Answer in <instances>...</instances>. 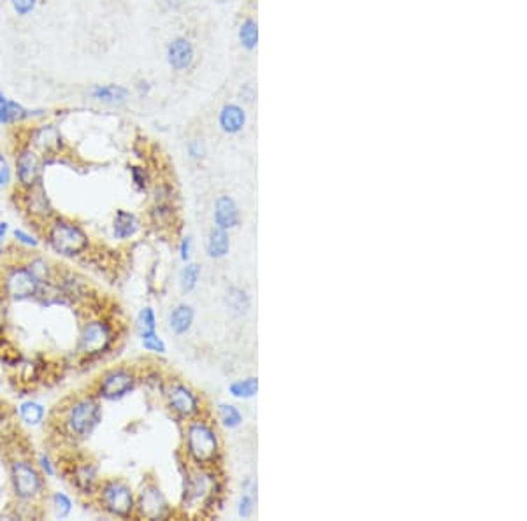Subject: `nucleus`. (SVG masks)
Listing matches in <instances>:
<instances>
[{"label":"nucleus","mask_w":527,"mask_h":521,"mask_svg":"<svg viewBox=\"0 0 527 521\" xmlns=\"http://www.w3.org/2000/svg\"><path fill=\"white\" fill-rule=\"evenodd\" d=\"M44 111L42 109H27L25 105H21L20 102L6 101L0 104V125H14L21 123V121L34 120V118H42Z\"/></svg>","instance_id":"aec40b11"},{"label":"nucleus","mask_w":527,"mask_h":521,"mask_svg":"<svg viewBox=\"0 0 527 521\" xmlns=\"http://www.w3.org/2000/svg\"><path fill=\"white\" fill-rule=\"evenodd\" d=\"M243 490L246 491V493H251V495H257V483H255V479L248 478L246 481L243 483Z\"/></svg>","instance_id":"c03bdc74"},{"label":"nucleus","mask_w":527,"mask_h":521,"mask_svg":"<svg viewBox=\"0 0 527 521\" xmlns=\"http://www.w3.org/2000/svg\"><path fill=\"white\" fill-rule=\"evenodd\" d=\"M4 258H6V248H4L2 242H0V262H2Z\"/></svg>","instance_id":"de8ad7c7"},{"label":"nucleus","mask_w":527,"mask_h":521,"mask_svg":"<svg viewBox=\"0 0 527 521\" xmlns=\"http://www.w3.org/2000/svg\"><path fill=\"white\" fill-rule=\"evenodd\" d=\"M255 498H257V495L246 493V491L241 495L239 500H237V516H239L241 520H250L251 516H254Z\"/></svg>","instance_id":"4c0bfd02"},{"label":"nucleus","mask_w":527,"mask_h":521,"mask_svg":"<svg viewBox=\"0 0 527 521\" xmlns=\"http://www.w3.org/2000/svg\"><path fill=\"white\" fill-rule=\"evenodd\" d=\"M16 414H18V420H20L25 427H30V428L42 427L47 416L44 403H41L39 401H34V399H27V401H21L20 403H18Z\"/></svg>","instance_id":"5701e85b"},{"label":"nucleus","mask_w":527,"mask_h":521,"mask_svg":"<svg viewBox=\"0 0 527 521\" xmlns=\"http://www.w3.org/2000/svg\"><path fill=\"white\" fill-rule=\"evenodd\" d=\"M6 98H7V97H6V95H4V91H0V104H2V102L6 101Z\"/></svg>","instance_id":"09e8293b"},{"label":"nucleus","mask_w":527,"mask_h":521,"mask_svg":"<svg viewBox=\"0 0 527 521\" xmlns=\"http://www.w3.org/2000/svg\"><path fill=\"white\" fill-rule=\"evenodd\" d=\"M218 125L225 134L236 135L246 125V113L237 104H225L218 115Z\"/></svg>","instance_id":"4be33fe9"},{"label":"nucleus","mask_w":527,"mask_h":521,"mask_svg":"<svg viewBox=\"0 0 527 521\" xmlns=\"http://www.w3.org/2000/svg\"><path fill=\"white\" fill-rule=\"evenodd\" d=\"M193 323H196V309L186 302L176 304L167 314V328L176 337L186 336L192 330Z\"/></svg>","instance_id":"6ab92c4d"},{"label":"nucleus","mask_w":527,"mask_h":521,"mask_svg":"<svg viewBox=\"0 0 527 521\" xmlns=\"http://www.w3.org/2000/svg\"><path fill=\"white\" fill-rule=\"evenodd\" d=\"M94 500L102 513L116 520L135 518V490L123 478H106L97 488Z\"/></svg>","instance_id":"0eeeda50"},{"label":"nucleus","mask_w":527,"mask_h":521,"mask_svg":"<svg viewBox=\"0 0 527 521\" xmlns=\"http://www.w3.org/2000/svg\"><path fill=\"white\" fill-rule=\"evenodd\" d=\"M21 209L25 211L27 218L34 222L35 225L44 227L51 218L57 216L53 204H51L50 195L41 185L34 186L30 190H23L21 192Z\"/></svg>","instance_id":"4468645a"},{"label":"nucleus","mask_w":527,"mask_h":521,"mask_svg":"<svg viewBox=\"0 0 527 521\" xmlns=\"http://www.w3.org/2000/svg\"><path fill=\"white\" fill-rule=\"evenodd\" d=\"M42 239L55 255L67 260L81 258L91 249L85 227L64 216H55L42 227Z\"/></svg>","instance_id":"20e7f679"},{"label":"nucleus","mask_w":527,"mask_h":521,"mask_svg":"<svg viewBox=\"0 0 527 521\" xmlns=\"http://www.w3.org/2000/svg\"><path fill=\"white\" fill-rule=\"evenodd\" d=\"M90 97L94 101L101 102V104L113 105V108H118V105L127 104L130 97L129 88L122 86V84H95L90 90Z\"/></svg>","instance_id":"412c9836"},{"label":"nucleus","mask_w":527,"mask_h":521,"mask_svg":"<svg viewBox=\"0 0 527 521\" xmlns=\"http://www.w3.org/2000/svg\"><path fill=\"white\" fill-rule=\"evenodd\" d=\"M200 276H203V267L196 262H186L183 263L181 270H179L178 276V282H179V290L183 293H192L196 292L197 286H199Z\"/></svg>","instance_id":"7c9ffc66"},{"label":"nucleus","mask_w":527,"mask_h":521,"mask_svg":"<svg viewBox=\"0 0 527 521\" xmlns=\"http://www.w3.org/2000/svg\"><path fill=\"white\" fill-rule=\"evenodd\" d=\"M23 263H25V267L30 270L32 276L38 280V282L41 286L51 285V282L55 281V277H57L58 270L55 269V265L50 262V260L46 258V256L30 255L27 260H25Z\"/></svg>","instance_id":"b1692460"},{"label":"nucleus","mask_w":527,"mask_h":521,"mask_svg":"<svg viewBox=\"0 0 527 521\" xmlns=\"http://www.w3.org/2000/svg\"><path fill=\"white\" fill-rule=\"evenodd\" d=\"M41 285L25 267V263H13L2 270L0 276V295L11 302H27L38 300Z\"/></svg>","instance_id":"9d476101"},{"label":"nucleus","mask_w":527,"mask_h":521,"mask_svg":"<svg viewBox=\"0 0 527 521\" xmlns=\"http://www.w3.org/2000/svg\"><path fill=\"white\" fill-rule=\"evenodd\" d=\"M9 234V223L7 222H0V242H4V239Z\"/></svg>","instance_id":"49530a36"},{"label":"nucleus","mask_w":527,"mask_h":521,"mask_svg":"<svg viewBox=\"0 0 527 521\" xmlns=\"http://www.w3.org/2000/svg\"><path fill=\"white\" fill-rule=\"evenodd\" d=\"M14 178V171L11 167L9 160L6 159L4 155H0V188H7V186L13 183Z\"/></svg>","instance_id":"ea45409f"},{"label":"nucleus","mask_w":527,"mask_h":521,"mask_svg":"<svg viewBox=\"0 0 527 521\" xmlns=\"http://www.w3.org/2000/svg\"><path fill=\"white\" fill-rule=\"evenodd\" d=\"M44 502L47 504L51 516H53L55 520L71 518L72 511H74V500H72V497L67 491L55 490L51 491V493H46Z\"/></svg>","instance_id":"a878e982"},{"label":"nucleus","mask_w":527,"mask_h":521,"mask_svg":"<svg viewBox=\"0 0 527 521\" xmlns=\"http://www.w3.org/2000/svg\"><path fill=\"white\" fill-rule=\"evenodd\" d=\"M186 153H188V156L192 160L200 161L206 156V146H204V142L200 139H192V141L186 142Z\"/></svg>","instance_id":"a19ab883"},{"label":"nucleus","mask_w":527,"mask_h":521,"mask_svg":"<svg viewBox=\"0 0 527 521\" xmlns=\"http://www.w3.org/2000/svg\"><path fill=\"white\" fill-rule=\"evenodd\" d=\"M164 402L169 413L181 423L204 414V399L196 388L181 379H167L162 390Z\"/></svg>","instance_id":"1a4fd4ad"},{"label":"nucleus","mask_w":527,"mask_h":521,"mask_svg":"<svg viewBox=\"0 0 527 521\" xmlns=\"http://www.w3.org/2000/svg\"><path fill=\"white\" fill-rule=\"evenodd\" d=\"M174 515L173 505L167 500L160 484L148 479L135 491V518L159 521L169 520Z\"/></svg>","instance_id":"9b49d317"},{"label":"nucleus","mask_w":527,"mask_h":521,"mask_svg":"<svg viewBox=\"0 0 527 521\" xmlns=\"http://www.w3.org/2000/svg\"><path fill=\"white\" fill-rule=\"evenodd\" d=\"M193 58H196V50H193L192 40L186 38H176L167 44V64L171 65L173 71H186L192 67Z\"/></svg>","instance_id":"f3484780"},{"label":"nucleus","mask_w":527,"mask_h":521,"mask_svg":"<svg viewBox=\"0 0 527 521\" xmlns=\"http://www.w3.org/2000/svg\"><path fill=\"white\" fill-rule=\"evenodd\" d=\"M178 253H179V260H181L183 263H186V262H190V260H192V255H193L192 237H190V236L181 237V241H179V244H178Z\"/></svg>","instance_id":"79ce46f5"},{"label":"nucleus","mask_w":527,"mask_h":521,"mask_svg":"<svg viewBox=\"0 0 527 521\" xmlns=\"http://www.w3.org/2000/svg\"><path fill=\"white\" fill-rule=\"evenodd\" d=\"M129 172H130V181H132V185H134V188L141 193L148 192L149 183H152L148 171H146L144 167H141V165H130Z\"/></svg>","instance_id":"e433bc0d"},{"label":"nucleus","mask_w":527,"mask_h":521,"mask_svg":"<svg viewBox=\"0 0 527 521\" xmlns=\"http://www.w3.org/2000/svg\"><path fill=\"white\" fill-rule=\"evenodd\" d=\"M223 493L222 476L217 467H190L183 478L179 515L186 518H204L215 511Z\"/></svg>","instance_id":"f257e3e1"},{"label":"nucleus","mask_w":527,"mask_h":521,"mask_svg":"<svg viewBox=\"0 0 527 521\" xmlns=\"http://www.w3.org/2000/svg\"><path fill=\"white\" fill-rule=\"evenodd\" d=\"M141 340L142 350L148 351V353L157 355V357H164L167 353V344L164 340V337L160 336L159 330H153V332H146L137 336Z\"/></svg>","instance_id":"2f4dec72"},{"label":"nucleus","mask_w":527,"mask_h":521,"mask_svg":"<svg viewBox=\"0 0 527 521\" xmlns=\"http://www.w3.org/2000/svg\"><path fill=\"white\" fill-rule=\"evenodd\" d=\"M69 483L74 488L76 493L83 498H94L97 493V488L101 484L102 478L98 474V469L95 462L83 458V460H74L69 467Z\"/></svg>","instance_id":"ddd939ff"},{"label":"nucleus","mask_w":527,"mask_h":521,"mask_svg":"<svg viewBox=\"0 0 527 521\" xmlns=\"http://www.w3.org/2000/svg\"><path fill=\"white\" fill-rule=\"evenodd\" d=\"M141 219L137 214L127 209H116L115 216L111 222V234L113 239L120 242H129L141 232Z\"/></svg>","instance_id":"a211bd4d"},{"label":"nucleus","mask_w":527,"mask_h":521,"mask_svg":"<svg viewBox=\"0 0 527 521\" xmlns=\"http://www.w3.org/2000/svg\"><path fill=\"white\" fill-rule=\"evenodd\" d=\"M42 168L44 156L39 155L34 148L25 144L18 149L16 159H14V178H16V185L20 186V192L41 185Z\"/></svg>","instance_id":"f8f14e48"},{"label":"nucleus","mask_w":527,"mask_h":521,"mask_svg":"<svg viewBox=\"0 0 527 521\" xmlns=\"http://www.w3.org/2000/svg\"><path fill=\"white\" fill-rule=\"evenodd\" d=\"M9 484L14 500L20 505L38 508L46 498V478L35 462L23 454L9 458Z\"/></svg>","instance_id":"39448f33"},{"label":"nucleus","mask_w":527,"mask_h":521,"mask_svg":"<svg viewBox=\"0 0 527 521\" xmlns=\"http://www.w3.org/2000/svg\"><path fill=\"white\" fill-rule=\"evenodd\" d=\"M239 40H241V46H243L244 50L254 51L255 47H257V42H259L257 21L251 20V18H248V20H244L243 23H241Z\"/></svg>","instance_id":"473e14b6"},{"label":"nucleus","mask_w":527,"mask_h":521,"mask_svg":"<svg viewBox=\"0 0 527 521\" xmlns=\"http://www.w3.org/2000/svg\"><path fill=\"white\" fill-rule=\"evenodd\" d=\"M118 340V328L111 318L94 316L81 325L76 340V355L85 362H94L111 353Z\"/></svg>","instance_id":"423d86ee"},{"label":"nucleus","mask_w":527,"mask_h":521,"mask_svg":"<svg viewBox=\"0 0 527 521\" xmlns=\"http://www.w3.org/2000/svg\"><path fill=\"white\" fill-rule=\"evenodd\" d=\"M159 326V320H157V313L152 306H144L135 316V332L137 336L146 332H153Z\"/></svg>","instance_id":"72a5a7b5"},{"label":"nucleus","mask_w":527,"mask_h":521,"mask_svg":"<svg viewBox=\"0 0 527 521\" xmlns=\"http://www.w3.org/2000/svg\"><path fill=\"white\" fill-rule=\"evenodd\" d=\"M141 374L134 365L122 363L109 367L95 379L94 394L104 402H118L137 388Z\"/></svg>","instance_id":"6e6552de"},{"label":"nucleus","mask_w":527,"mask_h":521,"mask_svg":"<svg viewBox=\"0 0 527 521\" xmlns=\"http://www.w3.org/2000/svg\"><path fill=\"white\" fill-rule=\"evenodd\" d=\"M174 192L169 185H159L153 192V204H160V202H173Z\"/></svg>","instance_id":"37998d69"},{"label":"nucleus","mask_w":527,"mask_h":521,"mask_svg":"<svg viewBox=\"0 0 527 521\" xmlns=\"http://www.w3.org/2000/svg\"><path fill=\"white\" fill-rule=\"evenodd\" d=\"M27 144L30 146V148H34L39 155L57 156L60 155V153H64L65 137L58 125L46 123L32 128L30 134H28Z\"/></svg>","instance_id":"2eb2a0df"},{"label":"nucleus","mask_w":527,"mask_h":521,"mask_svg":"<svg viewBox=\"0 0 527 521\" xmlns=\"http://www.w3.org/2000/svg\"><path fill=\"white\" fill-rule=\"evenodd\" d=\"M217 418L218 423L222 425L223 428L227 430H236L243 425L244 421V414L236 403H229V402H222L217 407Z\"/></svg>","instance_id":"c756f323"},{"label":"nucleus","mask_w":527,"mask_h":521,"mask_svg":"<svg viewBox=\"0 0 527 521\" xmlns=\"http://www.w3.org/2000/svg\"><path fill=\"white\" fill-rule=\"evenodd\" d=\"M39 0H11V6H13V11L18 14V16L25 18L28 14H32L38 7Z\"/></svg>","instance_id":"58836bf2"},{"label":"nucleus","mask_w":527,"mask_h":521,"mask_svg":"<svg viewBox=\"0 0 527 521\" xmlns=\"http://www.w3.org/2000/svg\"><path fill=\"white\" fill-rule=\"evenodd\" d=\"M250 306L251 300L246 290L239 288V286H230V288H227L225 307L234 318L246 316L248 311H250Z\"/></svg>","instance_id":"bb28decb"},{"label":"nucleus","mask_w":527,"mask_h":521,"mask_svg":"<svg viewBox=\"0 0 527 521\" xmlns=\"http://www.w3.org/2000/svg\"><path fill=\"white\" fill-rule=\"evenodd\" d=\"M181 450L190 467H218L223 444L217 425L204 414L185 421Z\"/></svg>","instance_id":"f03ea898"},{"label":"nucleus","mask_w":527,"mask_h":521,"mask_svg":"<svg viewBox=\"0 0 527 521\" xmlns=\"http://www.w3.org/2000/svg\"><path fill=\"white\" fill-rule=\"evenodd\" d=\"M213 222L215 227L223 230H234L239 227L241 223V211L237 202L229 195H220L215 200L213 207Z\"/></svg>","instance_id":"dca6fc26"},{"label":"nucleus","mask_w":527,"mask_h":521,"mask_svg":"<svg viewBox=\"0 0 527 521\" xmlns=\"http://www.w3.org/2000/svg\"><path fill=\"white\" fill-rule=\"evenodd\" d=\"M149 222L153 227L164 230L171 229L176 223V207L173 202H160V204H153L152 211H149Z\"/></svg>","instance_id":"c85d7f7f"},{"label":"nucleus","mask_w":527,"mask_h":521,"mask_svg":"<svg viewBox=\"0 0 527 521\" xmlns=\"http://www.w3.org/2000/svg\"><path fill=\"white\" fill-rule=\"evenodd\" d=\"M7 421H9V418H7V411H6V407L2 406V402H0V430L6 427Z\"/></svg>","instance_id":"a18cd8bd"},{"label":"nucleus","mask_w":527,"mask_h":521,"mask_svg":"<svg viewBox=\"0 0 527 521\" xmlns=\"http://www.w3.org/2000/svg\"><path fill=\"white\" fill-rule=\"evenodd\" d=\"M229 395L236 401H251L259 394V377L248 376L243 379H236L227 388Z\"/></svg>","instance_id":"cd10ccee"},{"label":"nucleus","mask_w":527,"mask_h":521,"mask_svg":"<svg viewBox=\"0 0 527 521\" xmlns=\"http://www.w3.org/2000/svg\"><path fill=\"white\" fill-rule=\"evenodd\" d=\"M206 253L210 258L222 260L230 253V232L229 230L218 229L213 225V229L208 232L206 237Z\"/></svg>","instance_id":"393cba45"},{"label":"nucleus","mask_w":527,"mask_h":521,"mask_svg":"<svg viewBox=\"0 0 527 521\" xmlns=\"http://www.w3.org/2000/svg\"><path fill=\"white\" fill-rule=\"evenodd\" d=\"M102 416H104L102 401L94 391L78 394L67 399V402L60 407L58 427L64 437L74 442L85 441L102 423Z\"/></svg>","instance_id":"7ed1b4c3"},{"label":"nucleus","mask_w":527,"mask_h":521,"mask_svg":"<svg viewBox=\"0 0 527 521\" xmlns=\"http://www.w3.org/2000/svg\"><path fill=\"white\" fill-rule=\"evenodd\" d=\"M34 462H35V465H38L39 471H41V474L44 476V478H46V479L57 478L58 464L53 460V457H51L50 453H46V451H41V453H38V457L34 458Z\"/></svg>","instance_id":"c9c22d12"},{"label":"nucleus","mask_w":527,"mask_h":521,"mask_svg":"<svg viewBox=\"0 0 527 521\" xmlns=\"http://www.w3.org/2000/svg\"><path fill=\"white\" fill-rule=\"evenodd\" d=\"M11 236H13V241L16 242L18 246H21V248L25 249H32V251L39 249L42 244L41 237L28 229H20V227H18V229L11 230Z\"/></svg>","instance_id":"f704fd0d"}]
</instances>
